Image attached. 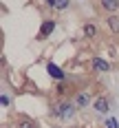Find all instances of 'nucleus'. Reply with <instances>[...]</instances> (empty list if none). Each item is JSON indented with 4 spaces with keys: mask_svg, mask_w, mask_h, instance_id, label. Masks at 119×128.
<instances>
[{
    "mask_svg": "<svg viewBox=\"0 0 119 128\" xmlns=\"http://www.w3.org/2000/svg\"><path fill=\"white\" fill-rule=\"evenodd\" d=\"M95 110L97 113H108V100L106 97H97L95 100Z\"/></svg>",
    "mask_w": 119,
    "mask_h": 128,
    "instance_id": "2",
    "label": "nucleus"
},
{
    "mask_svg": "<svg viewBox=\"0 0 119 128\" xmlns=\"http://www.w3.org/2000/svg\"><path fill=\"white\" fill-rule=\"evenodd\" d=\"M88 102H91V95H88V93H79L77 97H75V106H79V108L86 106Z\"/></svg>",
    "mask_w": 119,
    "mask_h": 128,
    "instance_id": "6",
    "label": "nucleus"
},
{
    "mask_svg": "<svg viewBox=\"0 0 119 128\" xmlns=\"http://www.w3.org/2000/svg\"><path fill=\"white\" fill-rule=\"evenodd\" d=\"M82 29H84V36H86V38H95V36H97V26L93 24V22H86Z\"/></svg>",
    "mask_w": 119,
    "mask_h": 128,
    "instance_id": "4",
    "label": "nucleus"
},
{
    "mask_svg": "<svg viewBox=\"0 0 119 128\" xmlns=\"http://www.w3.org/2000/svg\"><path fill=\"white\" fill-rule=\"evenodd\" d=\"M49 73H51L53 77H57V80H60V82H62V71H60V68H57V66H53V64H49Z\"/></svg>",
    "mask_w": 119,
    "mask_h": 128,
    "instance_id": "9",
    "label": "nucleus"
},
{
    "mask_svg": "<svg viewBox=\"0 0 119 128\" xmlns=\"http://www.w3.org/2000/svg\"><path fill=\"white\" fill-rule=\"evenodd\" d=\"M102 7L106 11H117L119 9V0H102Z\"/></svg>",
    "mask_w": 119,
    "mask_h": 128,
    "instance_id": "5",
    "label": "nucleus"
},
{
    "mask_svg": "<svg viewBox=\"0 0 119 128\" xmlns=\"http://www.w3.org/2000/svg\"><path fill=\"white\" fill-rule=\"evenodd\" d=\"M53 29H55V22H53V20H49V22H44V24H42V31H40V38H49Z\"/></svg>",
    "mask_w": 119,
    "mask_h": 128,
    "instance_id": "3",
    "label": "nucleus"
},
{
    "mask_svg": "<svg viewBox=\"0 0 119 128\" xmlns=\"http://www.w3.org/2000/svg\"><path fill=\"white\" fill-rule=\"evenodd\" d=\"M20 128H33V124H31V122H22V124H20Z\"/></svg>",
    "mask_w": 119,
    "mask_h": 128,
    "instance_id": "13",
    "label": "nucleus"
},
{
    "mask_svg": "<svg viewBox=\"0 0 119 128\" xmlns=\"http://www.w3.org/2000/svg\"><path fill=\"white\" fill-rule=\"evenodd\" d=\"M108 26H110V31H115V33L119 31V18L117 16H110V18H108Z\"/></svg>",
    "mask_w": 119,
    "mask_h": 128,
    "instance_id": "8",
    "label": "nucleus"
},
{
    "mask_svg": "<svg viewBox=\"0 0 119 128\" xmlns=\"http://www.w3.org/2000/svg\"><path fill=\"white\" fill-rule=\"evenodd\" d=\"M55 90H57L60 95H64V93H66V84H62V82H60V84L55 86Z\"/></svg>",
    "mask_w": 119,
    "mask_h": 128,
    "instance_id": "11",
    "label": "nucleus"
},
{
    "mask_svg": "<svg viewBox=\"0 0 119 128\" xmlns=\"http://www.w3.org/2000/svg\"><path fill=\"white\" fill-rule=\"evenodd\" d=\"M68 7V0H55V9H66Z\"/></svg>",
    "mask_w": 119,
    "mask_h": 128,
    "instance_id": "10",
    "label": "nucleus"
},
{
    "mask_svg": "<svg viewBox=\"0 0 119 128\" xmlns=\"http://www.w3.org/2000/svg\"><path fill=\"white\" fill-rule=\"evenodd\" d=\"M93 64H95V68H99V71H110V64L106 62V60H102V58H95Z\"/></svg>",
    "mask_w": 119,
    "mask_h": 128,
    "instance_id": "7",
    "label": "nucleus"
},
{
    "mask_svg": "<svg viewBox=\"0 0 119 128\" xmlns=\"http://www.w3.org/2000/svg\"><path fill=\"white\" fill-rule=\"evenodd\" d=\"M49 2V7H55V0H46Z\"/></svg>",
    "mask_w": 119,
    "mask_h": 128,
    "instance_id": "14",
    "label": "nucleus"
},
{
    "mask_svg": "<svg viewBox=\"0 0 119 128\" xmlns=\"http://www.w3.org/2000/svg\"><path fill=\"white\" fill-rule=\"evenodd\" d=\"M117 126H119V124L115 122V119H108V128H117Z\"/></svg>",
    "mask_w": 119,
    "mask_h": 128,
    "instance_id": "12",
    "label": "nucleus"
},
{
    "mask_svg": "<svg viewBox=\"0 0 119 128\" xmlns=\"http://www.w3.org/2000/svg\"><path fill=\"white\" fill-rule=\"evenodd\" d=\"M53 115L60 117V119H71V117L75 115V106L68 102H60L55 108H53Z\"/></svg>",
    "mask_w": 119,
    "mask_h": 128,
    "instance_id": "1",
    "label": "nucleus"
}]
</instances>
